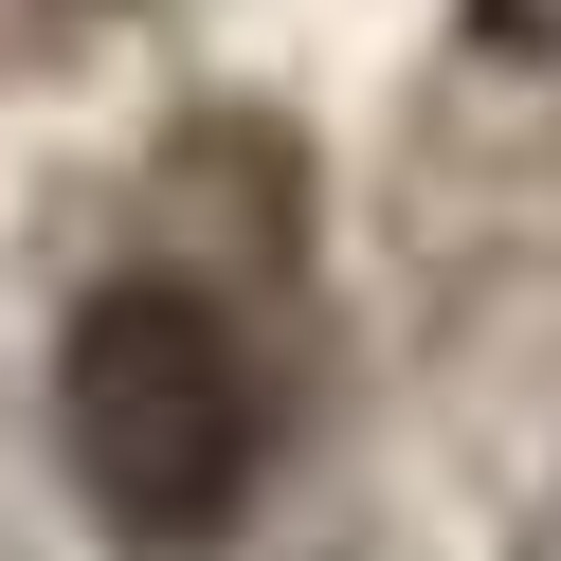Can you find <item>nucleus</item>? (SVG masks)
I'll list each match as a JSON object with an SVG mask.
<instances>
[{
  "instance_id": "nucleus-1",
  "label": "nucleus",
  "mask_w": 561,
  "mask_h": 561,
  "mask_svg": "<svg viewBox=\"0 0 561 561\" xmlns=\"http://www.w3.org/2000/svg\"><path fill=\"white\" fill-rule=\"evenodd\" d=\"M55 453H73L91 525L146 561H199L236 507H254V453H272V399H254V344L218 327L199 290H91L73 344H55Z\"/></svg>"
}]
</instances>
